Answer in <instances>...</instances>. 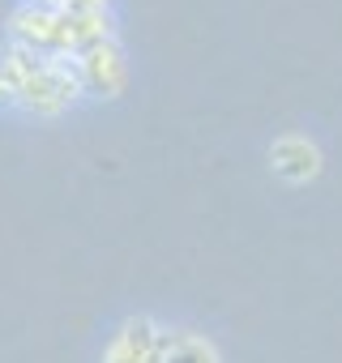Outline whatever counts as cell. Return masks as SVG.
<instances>
[{"instance_id":"1","label":"cell","mask_w":342,"mask_h":363,"mask_svg":"<svg viewBox=\"0 0 342 363\" xmlns=\"http://www.w3.org/2000/svg\"><path fill=\"white\" fill-rule=\"evenodd\" d=\"M167 363H210V350H206L202 342H193V337H189V342H180L176 350L167 354Z\"/></svg>"}]
</instances>
